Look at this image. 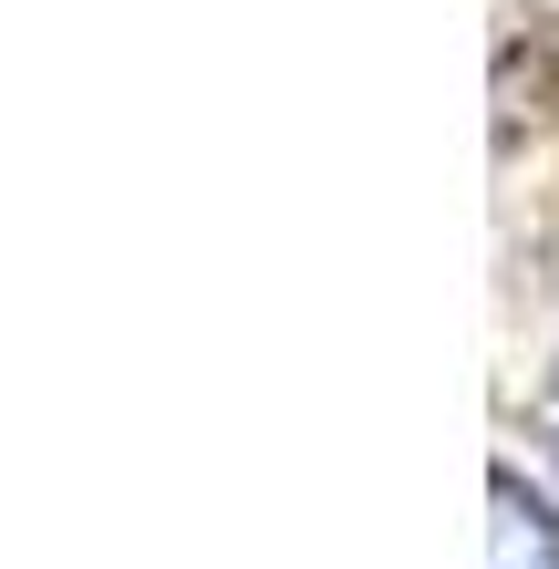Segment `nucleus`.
I'll return each instance as SVG.
<instances>
[{
  "mask_svg": "<svg viewBox=\"0 0 559 569\" xmlns=\"http://www.w3.org/2000/svg\"><path fill=\"white\" fill-rule=\"evenodd\" d=\"M487 508H498V569H559V508L529 477H487Z\"/></svg>",
  "mask_w": 559,
  "mask_h": 569,
  "instance_id": "f257e3e1",
  "label": "nucleus"
}]
</instances>
